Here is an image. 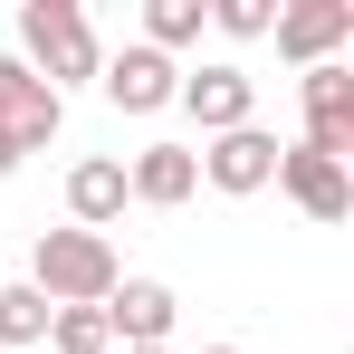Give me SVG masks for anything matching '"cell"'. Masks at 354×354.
<instances>
[{"instance_id": "obj_1", "label": "cell", "mask_w": 354, "mask_h": 354, "mask_svg": "<svg viewBox=\"0 0 354 354\" xmlns=\"http://www.w3.org/2000/svg\"><path fill=\"white\" fill-rule=\"evenodd\" d=\"M19 67H29L48 96H67L77 77L106 67V48H96V29H86L77 0H19Z\"/></svg>"}, {"instance_id": "obj_2", "label": "cell", "mask_w": 354, "mask_h": 354, "mask_svg": "<svg viewBox=\"0 0 354 354\" xmlns=\"http://www.w3.org/2000/svg\"><path fill=\"white\" fill-rule=\"evenodd\" d=\"M115 239L106 230H39L29 249V288L48 297V306H106L115 297Z\"/></svg>"}, {"instance_id": "obj_3", "label": "cell", "mask_w": 354, "mask_h": 354, "mask_svg": "<svg viewBox=\"0 0 354 354\" xmlns=\"http://www.w3.org/2000/svg\"><path fill=\"white\" fill-rule=\"evenodd\" d=\"M96 86H106V106H115V115H163V106L182 96V67L163 58V48H144V39H134V48H115V58L96 67Z\"/></svg>"}, {"instance_id": "obj_4", "label": "cell", "mask_w": 354, "mask_h": 354, "mask_svg": "<svg viewBox=\"0 0 354 354\" xmlns=\"http://www.w3.org/2000/svg\"><path fill=\"white\" fill-rule=\"evenodd\" d=\"M173 106H192L201 134H239V124H259V77L230 67V58H211V67H192V77H182Z\"/></svg>"}, {"instance_id": "obj_5", "label": "cell", "mask_w": 354, "mask_h": 354, "mask_svg": "<svg viewBox=\"0 0 354 354\" xmlns=\"http://www.w3.org/2000/svg\"><path fill=\"white\" fill-rule=\"evenodd\" d=\"M58 124H67V96H48V86H39L19 58H0V144L29 163V153H39Z\"/></svg>"}, {"instance_id": "obj_6", "label": "cell", "mask_w": 354, "mask_h": 354, "mask_svg": "<svg viewBox=\"0 0 354 354\" xmlns=\"http://www.w3.org/2000/svg\"><path fill=\"white\" fill-rule=\"evenodd\" d=\"M201 182H211V192H230V201L268 192V182H278V134H268V124L211 134V153H201Z\"/></svg>"}, {"instance_id": "obj_7", "label": "cell", "mask_w": 354, "mask_h": 354, "mask_svg": "<svg viewBox=\"0 0 354 354\" xmlns=\"http://www.w3.org/2000/svg\"><path fill=\"white\" fill-rule=\"evenodd\" d=\"M306 153H326V163L354 153V67L345 58L306 67Z\"/></svg>"}, {"instance_id": "obj_8", "label": "cell", "mask_w": 354, "mask_h": 354, "mask_svg": "<svg viewBox=\"0 0 354 354\" xmlns=\"http://www.w3.org/2000/svg\"><path fill=\"white\" fill-rule=\"evenodd\" d=\"M268 39H278V58H297V67H326V58H335V48L354 39V0H288Z\"/></svg>"}, {"instance_id": "obj_9", "label": "cell", "mask_w": 354, "mask_h": 354, "mask_svg": "<svg viewBox=\"0 0 354 354\" xmlns=\"http://www.w3.org/2000/svg\"><path fill=\"white\" fill-rule=\"evenodd\" d=\"M278 182H288V201L306 221H345L354 211V173L326 163V153H306V144H278Z\"/></svg>"}, {"instance_id": "obj_10", "label": "cell", "mask_w": 354, "mask_h": 354, "mask_svg": "<svg viewBox=\"0 0 354 354\" xmlns=\"http://www.w3.org/2000/svg\"><path fill=\"white\" fill-rule=\"evenodd\" d=\"M201 192V153L192 144H144L134 163H124V201H153V211H182Z\"/></svg>"}, {"instance_id": "obj_11", "label": "cell", "mask_w": 354, "mask_h": 354, "mask_svg": "<svg viewBox=\"0 0 354 354\" xmlns=\"http://www.w3.org/2000/svg\"><path fill=\"white\" fill-rule=\"evenodd\" d=\"M173 316H182V297L163 278H115V297H106V335L115 345H163Z\"/></svg>"}, {"instance_id": "obj_12", "label": "cell", "mask_w": 354, "mask_h": 354, "mask_svg": "<svg viewBox=\"0 0 354 354\" xmlns=\"http://www.w3.org/2000/svg\"><path fill=\"white\" fill-rule=\"evenodd\" d=\"M67 211H77V230H106L124 211V163L115 153H86V163L67 173Z\"/></svg>"}, {"instance_id": "obj_13", "label": "cell", "mask_w": 354, "mask_h": 354, "mask_svg": "<svg viewBox=\"0 0 354 354\" xmlns=\"http://www.w3.org/2000/svg\"><path fill=\"white\" fill-rule=\"evenodd\" d=\"M48 316H58L48 297L29 288V278H10L0 288V345H48Z\"/></svg>"}, {"instance_id": "obj_14", "label": "cell", "mask_w": 354, "mask_h": 354, "mask_svg": "<svg viewBox=\"0 0 354 354\" xmlns=\"http://www.w3.org/2000/svg\"><path fill=\"white\" fill-rule=\"evenodd\" d=\"M201 19H211V0H144V48H192L201 39Z\"/></svg>"}, {"instance_id": "obj_15", "label": "cell", "mask_w": 354, "mask_h": 354, "mask_svg": "<svg viewBox=\"0 0 354 354\" xmlns=\"http://www.w3.org/2000/svg\"><path fill=\"white\" fill-rule=\"evenodd\" d=\"M48 345H58V354H115L106 306H58V316H48Z\"/></svg>"}, {"instance_id": "obj_16", "label": "cell", "mask_w": 354, "mask_h": 354, "mask_svg": "<svg viewBox=\"0 0 354 354\" xmlns=\"http://www.w3.org/2000/svg\"><path fill=\"white\" fill-rule=\"evenodd\" d=\"M211 19H221L230 39H268V29H278V0H211Z\"/></svg>"}, {"instance_id": "obj_17", "label": "cell", "mask_w": 354, "mask_h": 354, "mask_svg": "<svg viewBox=\"0 0 354 354\" xmlns=\"http://www.w3.org/2000/svg\"><path fill=\"white\" fill-rule=\"evenodd\" d=\"M10 173H19V153H10V144H0V182H10Z\"/></svg>"}, {"instance_id": "obj_18", "label": "cell", "mask_w": 354, "mask_h": 354, "mask_svg": "<svg viewBox=\"0 0 354 354\" xmlns=\"http://www.w3.org/2000/svg\"><path fill=\"white\" fill-rule=\"evenodd\" d=\"M124 354H163V345H124Z\"/></svg>"}, {"instance_id": "obj_19", "label": "cell", "mask_w": 354, "mask_h": 354, "mask_svg": "<svg viewBox=\"0 0 354 354\" xmlns=\"http://www.w3.org/2000/svg\"><path fill=\"white\" fill-rule=\"evenodd\" d=\"M201 354H239V345H201Z\"/></svg>"}]
</instances>
